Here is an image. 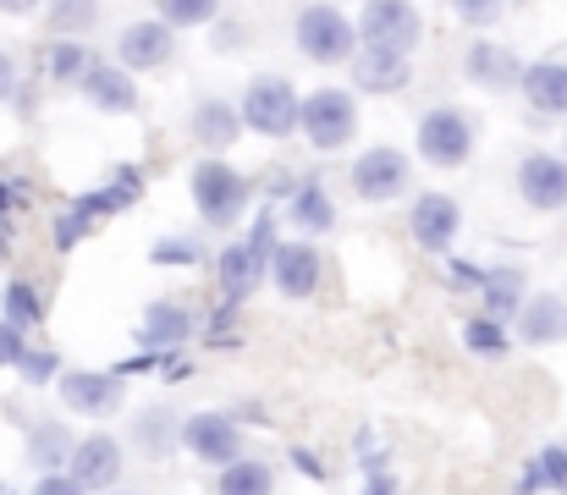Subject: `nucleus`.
I'll list each match as a JSON object with an SVG mask.
<instances>
[{
	"label": "nucleus",
	"mask_w": 567,
	"mask_h": 495,
	"mask_svg": "<svg viewBox=\"0 0 567 495\" xmlns=\"http://www.w3.org/2000/svg\"><path fill=\"white\" fill-rule=\"evenodd\" d=\"M188 133H193V144H198L204 155H220V149H231V144H237L243 116H237V105H231V100H198V105H193Z\"/></svg>",
	"instance_id": "nucleus-20"
},
{
	"label": "nucleus",
	"mask_w": 567,
	"mask_h": 495,
	"mask_svg": "<svg viewBox=\"0 0 567 495\" xmlns=\"http://www.w3.org/2000/svg\"><path fill=\"white\" fill-rule=\"evenodd\" d=\"M133 446L144 452V457H172L177 446H183V419L172 413V408H138L133 413Z\"/></svg>",
	"instance_id": "nucleus-23"
},
{
	"label": "nucleus",
	"mask_w": 567,
	"mask_h": 495,
	"mask_svg": "<svg viewBox=\"0 0 567 495\" xmlns=\"http://www.w3.org/2000/svg\"><path fill=\"white\" fill-rule=\"evenodd\" d=\"M172 55H177V33L161 17L127 22L122 39H116V66L122 72H161V66H172Z\"/></svg>",
	"instance_id": "nucleus-14"
},
{
	"label": "nucleus",
	"mask_w": 567,
	"mask_h": 495,
	"mask_svg": "<svg viewBox=\"0 0 567 495\" xmlns=\"http://www.w3.org/2000/svg\"><path fill=\"white\" fill-rule=\"evenodd\" d=\"M463 78H468L474 89L507 94V89H518V78H524V61H518L507 44H496V39H474V44L463 50Z\"/></svg>",
	"instance_id": "nucleus-17"
},
{
	"label": "nucleus",
	"mask_w": 567,
	"mask_h": 495,
	"mask_svg": "<svg viewBox=\"0 0 567 495\" xmlns=\"http://www.w3.org/2000/svg\"><path fill=\"white\" fill-rule=\"evenodd\" d=\"M89 61H94V55H89L83 39H50V44H44V78H50V83H78V78L89 72Z\"/></svg>",
	"instance_id": "nucleus-31"
},
{
	"label": "nucleus",
	"mask_w": 567,
	"mask_h": 495,
	"mask_svg": "<svg viewBox=\"0 0 567 495\" xmlns=\"http://www.w3.org/2000/svg\"><path fill=\"white\" fill-rule=\"evenodd\" d=\"M188 336H193V314L177 303V298L150 303L144 320H138V347H144V352H177Z\"/></svg>",
	"instance_id": "nucleus-19"
},
{
	"label": "nucleus",
	"mask_w": 567,
	"mask_h": 495,
	"mask_svg": "<svg viewBox=\"0 0 567 495\" xmlns=\"http://www.w3.org/2000/svg\"><path fill=\"white\" fill-rule=\"evenodd\" d=\"M17 374L28 380V385H50L55 374H61V352L55 347H22V358H17Z\"/></svg>",
	"instance_id": "nucleus-35"
},
{
	"label": "nucleus",
	"mask_w": 567,
	"mask_h": 495,
	"mask_svg": "<svg viewBox=\"0 0 567 495\" xmlns=\"http://www.w3.org/2000/svg\"><path fill=\"white\" fill-rule=\"evenodd\" d=\"M150 259H155V265H198V248H193L188 237H172V243H155Z\"/></svg>",
	"instance_id": "nucleus-37"
},
{
	"label": "nucleus",
	"mask_w": 567,
	"mask_h": 495,
	"mask_svg": "<svg viewBox=\"0 0 567 495\" xmlns=\"http://www.w3.org/2000/svg\"><path fill=\"white\" fill-rule=\"evenodd\" d=\"M155 11H161V22L177 33V28H204V22H215V17H220V0H155Z\"/></svg>",
	"instance_id": "nucleus-33"
},
{
	"label": "nucleus",
	"mask_w": 567,
	"mask_h": 495,
	"mask_svg": "<svg viewBox=\"0 0 567 495\" xmlns=\"http://www.w3.org/2000/svg\"><path fill=\"white\" fill-rule=\"evenodd\" d=\"M452 11H457V22H468V28H491V22H502L507 0H452Z\"/></svg>",
	"instance_id": "nucleus-36"
},
{
	"label": "nucleus",
	"mask_w": 567,
	"mask_h": 495,
	"mask_svg": "<svg viewBox=\"0 0 567 495\" xmlns=\"http://www.w3.org/2000/svg\"><path fill=\"white\" fill-rule=\"evenodd\" d=\"M419 155L430 165H441V171H452V165H463L474 155V122L457 111V105H435V111H424L419 116Z\"/></svg>",
	"instance_id": "nucleus-10"
},
{
	"label": "nucleus",
	"mask_w": 567,
	"mask_h": 495,
	"mask_svg": "<svg viewBox=\"0 0 567 495\" xmlns=\"http://www.w3.org/2000/svg\"><path fill=\"white\" fill-rule=\"evenodd\" d=\"M0 495H11V491H6V485H0Z\"/></svg>",
	"instance_id": "nucleus-46"
},
{
	"label": "nucleus",
	"mask_w": 567,
	"mask_h": 495,
	"mask_svg": "<svg viewBox=\"0 0 567 495\" xmlns=\"http://www.w3.org/2000/svg\"><path fill=\"white\" fill-rule=\"evenodd\" d=\"M480 298H485V320L496 326H513V314L524 309V270L502 265V270H485L480 281Z\"/></svg>",
	"instance_id": "nucleus-26"
},
{
	"label": "nucleus",
	"mask_w": 567,
	"mask_h": 495,
	"mask_svg": "<svg viewBox=\"0 0 567 495\" xmlns=\"http://www.w3.org/2000/svg\"><path fill=\"white\" fill-rule=\"evenodd\" d=\"M518 89H524V100L540 116H567V61H535V66H524Z\"/></svg>",
	"instance_id": "nucleus-24"
},
{
	"label": "nucleus",
	"mask_w": 567,
	"mask_h": 495,
	"mask_svg": "<svg viewBox=\"0 0 567 495\" xmlns=\"http://www.w3.org/2000/svg\"><path fill=\"white\" fill-rule=\"evenodd\" d=\"M66 457H72V430L55 424V419H33L28 424V468L33 474H66Z\"/></svg>",
	"instance_id": "nucleus-25"
},
{
	"label": "nucleus",
	"mask_w": 567,
	"mask_h": 495,
	"mask_svg": "<svg viewBox=\"0 0 567 495\" xmlns=\"http://www.w3.org/2000/svg\"><path fill=\"white\" fill-rule=\"evenodd\" d=\"M122 463H127V452H122V441L116 435H83V441H72V457H66V479L78 485L83 495H111L122 485Z\"/></svg>",
	"instance_id": "nucleus-9"
},
{
	"label": "nucleus",
	"mask_w": 567,
	"mask_h": 495,
	"mask_svg": "<svg viewBox=\"0 0 567 495\" xmlns=\"http://www.w3.org/2000/svg\"><path fill=\"white\" fill-rule=\"evenodd\" d=\"M44 314H50V303H44V292L33 281H6V292H0V320L6 326L33 336V330L44 326Z\"/></svg>",
	"instance_id": "nucleus-28"
},
{
	"label": "nucleus",
	"mask_w": 567,
	"mask_h": 495,
	"mask_svg": "<svg viewBox=\"0 0 567 495\" xmlns=\"http://www.w3.org/2000/svg\"><path fill=\"white\" fill-rule=\"evenodd\" d=\"M78 94H83L94 111H105V116L138 111V83H133V72H122L116 61H89V72L78 78Z\"/></svg>",
	"instance_id": "nucleus-18"
},
{
	"label": "nucleus",
	"mask_w": 567,
	"mask_h": 495,
	"mask_svg": "<svg viewBox=\"0 0 567 495\" xmlns=\"http://www.w3.org/2000/svg\"><path fill=\"white\" fill-rule=\"evenodd\" d=\"M364 495H391V479H385V474H370V485H364Z\"/></svg>",
	"instance_id": "nucleus-44"
},
{
	"label": "nucleus",
	"mask_w": 567,
	"mask_h": 495,
	"mask_svg": "<svg viewBox=\"0 0 567 495\" xmlns=\"http://www.w3.org/2000/svg\"><path fill=\"white\" fill-rule=\"evenodd\" d=\"M292 39L298 50L315 61V66H348L359 55V33H353V17H342L337 6L326 0H309L292 22Z\"/></svg>",
	"instance_id": "nucleus-4"
},
{
	"label": "nucleus",
	"mask_w": 567,
	"mask_h": 495,
	"mask_svg": "<svg viewBox=\"0 0 567 495\" xmlns=\"http://www.w3.org/2000/svg\"><path fill=\"white\" fill-rule=\"evenodd\" d=\"M270 226H276L270 209H259V215H254V231L220 248L215 281H220V303H226V309H237V303H248V292H259L265 265H270V248H276V231H270Z\"/></svg>",
	"instance_id": "nucleus-3"
},
{
	"label": "nucleus",
	"mask_w": 567,
	"mask_h": 495,
	"mask_svg": "<svg viewBox=\"0 0 567 495\" xmlns=\"http://www.w3.org/2000/svg\"><path fill=\"white\" fill-rule=\"evenodd\" d=\"M513 326H518V341L551 347V341L567 336V303L557 292H535V298H524V309L513 314Z\"/></svg>",
	"instance_id": "nucleus-21"
},
{
	"label": "nucleus",
	"mask_w": 567,
	"mask_h": 495,
	"mask_svg": "<svg viewBox=\"0 0 567 495\" xmlns=\"http://www.w3.org/2000/svg\"><path fill=\"white\" fill-rule=\"evenodd\" d=\"M215 495H276V468L265 457H237L220 468Z\"/></svg>",
	"instance_id": "nucleus-29"
},
{
	"label": "nucleus",
	"mask_w": 567,
	"mask_h": 495,
	"mask_svg": "<svg viewBox=\"0 0 567 495\" xmlns=\"http://www.w3.org/2000/svg\"><path fill=\"white\" fill-rule=\"evenodd\" d=\"M111 495H133V491H111Z\"/></svg>",
	"instance_id": "nucleus-45"
},
{
	"label": "nucleus",
	"mask_w": 567,
	"mask_h": 495,
	"mask_svg": "<svg viewBox=\"0 0 567 495\" xmlns=\"http://www.w3.org/2000/svg\"><path fill=\"white\" fill-rule=\"evenodd\" d=\"M17 209H28V182H17V176H0V220H11Z\"/></svg>",
	"instance_id": "nucleus-38"
},
{
	"label": "nucleus",
	"mask_w": 567,
	"mask_h": 495,
	"mask_svg": "<svg viewBox=\"0 0 567 495\" xmlns=\"http://www.w3.org/2000/svg\"><path fill=\"white\" fill-rule=\"evenodd\" d=\"M298 133L320 149V155H337L353 144L359 133V100L348 89H315L303 105H298Z\"/></svg>",
	"instance_id": "nucleus-7"
},
{
	"label": "nucleus",
	"mask_w": 567,
	"mask_h": 495,
	"mask_svg": "<svg viewBox=\"0 0 567 495\" xmlns=\"http://www.w3.org/2000/svg\"><path fill=\"white\" fill-rule=\"evenodd\" d=\"M11 94H17V61H11V55L0 50V105H6Z\"/></svg>",
	"instance_id": "nucleus-41"
},
{
	"label": "nucleus",
	"mask_w": 567,
	"mask_h": 495,
	"mask_svg": "<svg viewBox=\"0 0 567 495\" xmlns=\"http://www.w3.org/2000/svg\"><path fill=\"white\" fill-rule=\"evenodd\" d=\"M22 347H28V336H22V330H11L6 320H0V369H17Z\"/></svg>",
	"instance_id": "nucleus-39"
},
{
	"label": "nucleus",
	"mask_w": 567,
	"mask_h": 495,
	"mask_svg": "<svg viewBox=\"0 0 567 495\" xmlns=\"http://www.w3.org/2000/svg\"><path fill=\"white\" fill-rule=\"evenodd\" d=\"M183 452L204 468H226L243 457V424L231 413H188L183 419Z\"/></svg>",
	"instance_id": "nucleus-11"
},
{
	"label": "nucleus",
	"mask_w": 567,
	"mask_h": 495,
	"mask_svg": "<svg viewBox=\"0 0 567 495\" xmlns=\"http://www.w3.org/2000/svg\"><path fill=\"white\" fill-rule=\"evenodd\" d=\"M563 452H567V446H563Z\"/></svg>",
	"instance_id": "nucleus-47"
},
{
	"label": "nucleus",
	"mask_w": 567,
	"mask_h": 495,
	"mask_svg": "<svg viewBox=\"0 0 567 495\" xmlns=\"http://www.w3.org/2000/svg\"><path fill=\"white\" fill-rule=\"evenodd\" d=\"M298 105H303V94L287 83V78H254L248 89H243V100H237V116H243V127L248 133H259V138H292L298 133Z\"/></svg>",
	"instance_id": "nucleus-6"
},
{
	"label": "nucleus",
	"mask_w": 567,
	"mask_h": 495,
	"mask_svg": "<svg viewBox=\"0 0 567 495\" xmlns=\"http://www.w3.org/2000/svg\"><path fill=\"white\" fill-rule=\"evenodd\" d=\"M188 187H193V209H198V220L209 231H231L248 215V204H254V182L226 161H198Z\"/></svg>",
	"instance_id": "nucleus-2"
},
{
	"label": "nucleus",
	"mask_w": 567,
	"mask_h": 495,
	"mask_svg": "<svg viewBox=\"0 0 567 495\" xmlns=\"http://www.w3.org/2000/svg\"><path fill=\"white\" fill-rule=\"evenodd\" d=\"M348 66H353V89H364V94H402V89L413 83V66H408L402 55L359 50Z\"/></svg>",
	"instance_id": "nucleus-22"
},
{
	"label": "nucleus",
	"mask_w": 567,
	"mask_h": 495,
	"mask_svg": "<svg viewBox=\"0 0 567 495\" xmlns=\"http://www.w3.org/2000/svg\"><path fill=\"white\" fill-rule=\"evenodd\" d=\"M408 231L424 254H452L457 231H463V209L452 193H419L413 198V215H408Z\"/></svg>",
	"instance_id": "nucleus-15"
},
{
	"label": "nucleus",
	"mask_w": 567,
	"mask_h": 495,
	"mask_svg": "<svg viewBox=\"0 0 567 495\" xmlns=\"http://www.w3.org/2000/svg\"><path fill=\"white\" fill-rule=\"evenodd\" d=\"M292 463H298L309 479H326V468H320V457H315V452H303V446H298V452H292Z\"/></svg>",
	"instance_id": "nucleus-42"
},
{
	"label": "nucleus",
	"mask_w": 567,
	"mask_h": 495,
	"mask_svg": "<svg viewBox=\"0 0 567 495\" xmlns=\"http://www.w3.org/2000/svg\"><path fill=\"white\" fill-rule=\"evenodd\" d=\"M463 347H468V352H480V358H502V352L513 347V336H507V326H496V320L474 314V320L463 326Z\"/></svg>",
	"instance_id": "nucleus-34"
},
{
	"label": "nucleus",
	"mask_w": 567,
	"mask_h": 495,
	"mask_svg": "<svg viewBox=\"0 0 567 495\" xmlns=\"http://www.w3.org/2000/svg\"><path fill=\"white\" fill-rule=\"evenodd\" d=\"M359 50H380V55H413L424 39V17L413 0H364V17L353 22Z\"/></svg>",
	"instance_id": "nucleus-5"
},
{
	"label": "nucleus",
	"mask_w": 567,
	"mask_h": 495,
	"mask_svg": "<svg viewBox=\"0 0 567 495\" xmlns=\"http://www.w3.org/2000/svg\"><path fill=\"white\" fill-rule=\"evenodd\" d=\"M55 391L83 419H116V408L127 402V380L116 369H61L55 374Z\"/></svg>",
	"instance_id": "nucleus-8"
},
{
	"label": "nucleus",
	"mask_w": 567,
	"mask_h": 495,
	"mask_svg": "<svg viewBox=\"0 0 567 495\" xmlns=\"http://www.w3.org/2000/svg\"><path fill=\"white\" fill-rule=\"evenodd\" d=\"M44 22L55 28V39H83L100 22V0H44Z\"/></svg>",
	"instance_id": "nucleus-32"
},
{
	"label": "nucleus",
	"mask_w": 567,
	"mask_h": 495,
	"mask_svg": "<svg viewBox=\"0 0 567 495\" xmlns=\"http://www.w3.org/2000/svg\"><path fill=\"white\" fill-rule=\"evenodd\" d=\"M144 198V171L138 165H122L111 182H100L94 193H78L61 215H55V226H50V243H55V254H72L100 220H111V215H122V209H133Z\"/></svg>",
	"instance_id": "nucleus-1"
},
{
	"label": "nucleus",
	"mask_w": 567,
	"mask_h": 495,
	"mask_svg": "<svg viewBox=\"0 0 567 495\" xmlns=\"http://www.w3.org/2000/svg\"><path fill=\"white\" fill-rule=\"evenodd\" d=\"M287 215H292V226L309 231V237H320V231L337 226V204H331V193H326L320 182H298L292 198H287Z\"/></svg>",
	"instance_id": "nucleus-27"
},
{
	"label": "nucleus",
	"mask_w": 567,
	"mask_h": 495,
	"mask_svg": "<svg viewBox=\"0 0 567 495\" xmlns=\"http://www.w3.org/2000/svg\"><path fill=\"white\" fill-rule=\"evenodd\" d=\"M265 276L276 281V292L281 298H315L320 292V276H326V265H320V248L315 243H276L270 248V265H265Z\"/></svg>",
	"instance_id": "nucleus-13"
},
{
	"label": "nucleus",
	"mask_w": 567,
	"mask_h": 495,
	"mask_svg": "<svg viewBox=\"0 0 567 495\" xmlns=\"http://www.w3.org/2000/svg\"><path fill=\"white\" fill-rule=\"evenodd\" d=\"M518 198L529 209H563L567 204V155L535 149L518 161Z\"/></svg>",
	"instance_id": "nucleus-16"
},
{
	"label": "nucleus",
	"mask_w": 567,
	"mask_h": 495,
	"mask_svg": "<svg viewBox=\"0 0 567 495\" xmlns=\"http://www.w3.org/2000/svg\"><path fill=\"white\" fill-rule=\"evenodd\" d=\"M28 495H83V491H78V485H72L66 474H39V479H33V491H28Z\"/></svg>",
	"instance_id": "nucleus-40"
},
{
	"label": "nucleus",
	"mask_w": 567,
	"mask_h": 495,
	"mask_svg": "<svg viewBox=\"0 0 567 495\" xmlns=\"http://www.w3.org/2000/svg\"><path fill=\"white\" fill-rule=\"evenodd\" d=\"M408 176H413V161L402 149H391V144H375V149H364L353 161V193L364 204H391V198L408 193Z\"/></svg>",
	"instance_id": "nucleus-12"
},
{
	"label": "nucleus",
	"mask_w": 567,
	"mask_h": 495,
	"mask_svg": "<svg viewBox=\"0 0 567 495\" xmlns=\"http://www.w3.org/2000/svg\"><path fill=\"white\" fill-rule=\"evenodd\" d=\"M0 11L6 17H33V11H44V0H0Z\"/></svg>",
	"instance_id": "nucleus-43"
},
{
	"label": "nucleus",
	"mask_w": 567,
	"mask_h": 495,
	"mask_svg": "<svg viewBox=\"0 0 567 495\" xmlns=\"http://www.w3.org/2000/svg\"><path fill=\"white\" fill-rule=\"evenodd\" d=\"M540 491H567V452L563 446H546V452H535L529 463H524V474H518V495H540Z\"/></svg>",
	"instance_id": "nucleus-30"
}]
</instances>
